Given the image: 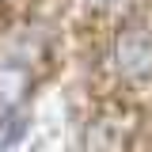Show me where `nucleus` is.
<instances>
[{
	"label": "nucleus",
	"instance_id": "f03ea898",
	"mask_svg": "<svg viewBox=\"0 0 152 152\" xmlns=\"http://www.w3.org/2000/svg\"><path fill=\"white\" fill-rule=\"evenodd\" d=\"M129 133H133L129 118H122L118 110H107L88 126L84 145L88 152H129Z\"/></svg>",
	"mask_w": 152,
	"mask_h": 152
},
{
	"label": "nucleus",
	"instance_id": "20e7f679",
	"mask_svg": "<svg viewBox=\"0 0 152 152\" xmlns=\"http://www.w3.org/2000/svg\"><path fill=\"white\" fill-rule=\"evenodd\" d=\"M84 12H91V15H103V12H118V8H126L129 0H76Z\"/></svg>",
	"mask_w": 152,
	"mask_h": 152
},
{
	"label": "nucleus",
	"instance_id": "f257e3e1",
	"mask_svg": "<svg viewBox=\"0 0 152 152\" xmlns=\"http://www.w3.org/2000/svg\"><path fill=\"white\" fill-rule=\"evenodd\" d=\"M103 69L110 72L114 84H126V88L152 84V27L148 23L122 27L103 53Z\"/></svg>",
	"mask_w": 152,
	"mask_h": 152
},
{
	"label": "nucleus",
	"instance_id": "7ed1b4c3",
	"mask_svg": "<svg viewBox=\"0 0 152 152\" xmlns=\"http://www.w3.org/2000/svg\"><path fill=\"white\" fill-rule=\"evenodd\" d=\"M31 91V69L23 61H0V122H12Z\"/></svg>",
	"mask_w": 152,
	"mask_h": 152
}]
</instances>
